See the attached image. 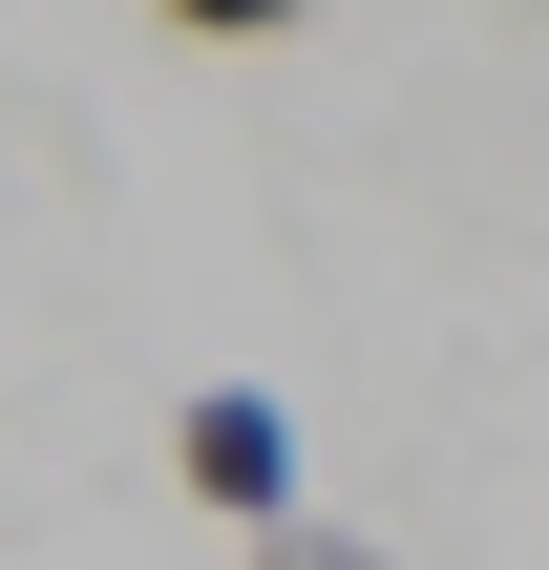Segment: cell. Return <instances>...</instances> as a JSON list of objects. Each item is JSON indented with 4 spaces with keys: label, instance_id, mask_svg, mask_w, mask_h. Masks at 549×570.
<instances>
[{
    "label": "cell",
    "instance_id": "1",
    "mask_svg": "<svg viewBox=\"0 0 549 570\" xmlns=\"http://www.w3.org/2000/svg\"><path fill=\"white\" fill-rule=\"evenodd\" d=\"M169 487H190L212 529H296V508H317V444H296L275 381H190V402H169Z\"/></svg>",
    "mask_w": 549,
    "mask_h": 570
},
{
    "label": "cell",
    "instance_id": "2",
    "mask_svg": "<svg viewBox=\"0 0 549 570\" xmlns=\"http://www.w3.org/2000/svg\"><path fill=\"white\" fill-rule=\"evenodd\" d=\"M254 570H381V550H360V529H317V508H296V529H254Z\"/></svg>",
    "mask_w": 549,
    "mask_h": 570
}]
</instances>
